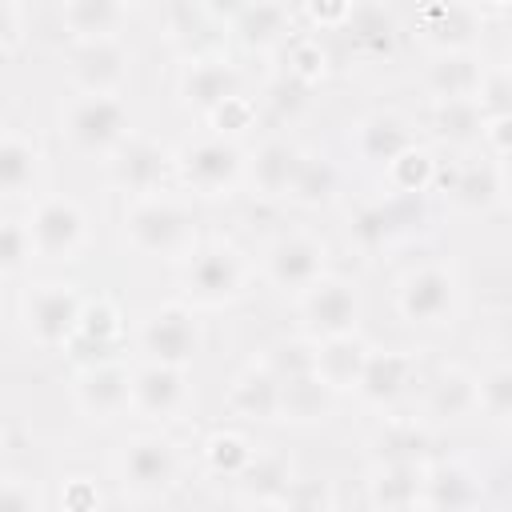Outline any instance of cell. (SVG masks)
<instances>
[{
	"instance_id": "6da1fadb",
	"label": "cell",
	"mask_w": 512,
	"mask_h": 512,
	"mask_svg": "<svg viewBox=\"0 0 512 512\" xmlns=\"http://www.w3.org/2000/svg\"><path fill=\"white\" fill-rule=\"evenodd\" d=\"M120 240L140 256H164V260H188L196 244V216L176 196H144L132 200L120 216Z\"/></svg>"
},
{
	"instance_id": "7a4b0ae2",
	"label": "cell",
	"mask_w": 512,
	"mask_h": 512,
	"mask_svg": "<svg viewBox=\"0 0 512 512\" xmlns=\"http://www.w3.org/2000/svg\"><path fill=\"white\" fill-rule=\"evenodd\" d=\"M248 284L252 264L228 240L200 244L180 268V300L188 308H228L248 292Z\"/></svg>"
},
{
	"instance_id": "3957f363",
	"label": "cell",
	"mask_w": 512,
	"mask_h": 512,
	"mask_svg": "<svg viewBox=\"0 0 512 512\" xmlns=\"http://www.w3.org/2000/svg\"><path fill=\"white\" fill-rule=\"evenodd\" d=\"M84 304L88 300L76 292V284H68V280H40V284H28L20 292L16 316H20L24 336L36 348H68L76 328H80Z\"/></svg>"
},
{
	"instance_id": "277c9868",
	"label": "cell",
	"mask_w": 512,
	"mask_h": 512,
	"mask_svg": "<svg viewBox=\"0 0 512 512\" xmlns=\"http://www.w3.org/2000/svg\"><path fill=\"white\" fill-rule=\"evenodd\" d=\"M60 132L72 152L108 160L132 136V112L120 96H72L60 108Z\"/></svg>"
},
{
	"instance_id": "5b68a950",
	"label": "cell",
	"mask_w": 512,
	"mask_h": 512,
	"mask_svg": "<svg viewBox=\"0 0 512 512\" xmlns=\"http://www.w3.org/2000/svg\"><path fill=\"white\" fill-rule=\"evenodd\" d=\"M248 176V156L228 136H200L176 152V180L196 196H228Z\"/></svg>"
},
{
	"instance_id": "8992f818",
	"label": "cell",
	"mask_w": 512,
	"mask_h": 512,
	"mask_svg": "<svg viewBox=\"0 0 512 512\" xmlns=\"http://www.w3.org/2000/svg\"><path fill=\"white\" fill-rule=\"evenodd\" d=\"M456 308H460V276L452 264L428 260V264L408 268L396 280V312L408 324L444 328V324H452Z\"/></svg>"
},
{
	"instance_id": "52a82bcc",
	"label": "cell",
	"mask_w": 512,
	"mask_h": 512,
	"mask_svg": "<svg viewBox=\"0 0 512 512\" xmlns=\"http://www.w3.org/2000/svg\"><path fill=\"white\" fill-rule=\"evenodd\" d=\"M180 448L160 436V432H140L132 436L120 456H116V476H120V488L136 500H160L176 488L180 480Z\"/></svg>"
},
{
	"instance_id": "ba28073f",
	"label": "cell",
	"mask_w": 512,
	"mask_h": 512,
	"mask_svg": "<svg viewBox=\"0 0 512 512\" xmlns=\"http://www.w3.org/2000/svg\"><path fill=\"white\" fill-rule=\"evenodd\" d=\"M296 316H300V336H308L312 344H324L336 336H352L360 328L364 300L352 280L328 272L324 280H316L308 292L296 296Z\"/></svg>"
},
{
	"instance_id": "9c48e42d",
	"label": "cell",
	"mask_w": 512,
	"mask_h": 512,
	"mask_svg": "<svg viewBox=\"0 0 512 512\" xmlns=\"http://www.w3.org/2000/svg\"><path fill=\"white\" fill-rule=\"evenodd\" d=\"M24 220H28V232H32L36 260L68 264L88 244V216L72 196H40L28 208Z\"/></svg>"
},
{
	"instance_id": "30bf717a",
	"label": "cell",
	"mask_w": 512,
	"mask_h": 512,
	"mask_svg": "<svg viewBox=\"0 0 512 512\" xmlns=\"http://www.w3.org/2000/svg\"><path fill=\"white\" fill-rule=\"evenodd\" d=\"M136 340H140V348L148 352V360L188 368L192 356L200 352V320H196V308H188L184 300L152 304V308L140 316Z\"/></svg>"
},
{
	"instance_id": "8fae6325",
	"label": "cell",
	"mask_w": 512,
	"mask_h": 512,
	"mask_svg": "<svg viewBox=\"0 0 512 512\" xmlns=\"http://www.w3.org/2000/svg\"><path fill=\"white\" fill-rule=\"evenodd\" d=\"M108 184L132 200L156 196L168 180V172H176V152L152 136H128L108 160Z\"/></svg>"
},
{
	"instance_id": "7c38bea8",
	"label": "cell",
	"mask_w": 512,
	"mask_h": 512,
	"mask_svg": "<svg viewBox=\"0 0 512 512\" xmlns=\"http://www.w3.org/2000/svg\"><path fill=\"white\" fill-rule=\"evenodd\" d=\"M264 280L280 292H308L328 276V244L312 232H284L264 252Z\"/></svg>"
},
{
	"instance_id": "4fadbf2b",
	"label": "cell",
	"mask_w": 512,
	"mask_h": 512,
	"mask_svg": "<svg viewBox=\"0 0 512 512\" xmlns=\"http://www.w3.org/2000/svg\"><path fill=\"white\" fill-rule=\"evenodd\" d=\"M236 16V4L216 8V4H168L164 8V36L168 44L188 60L200 56H220L224 40L232 36L228 24Z\"/></svg>"
},
{
	"instance_id": "5bb4252c",
	"label": "cell",
	"mask_w": 512,
	"mask_h": 512,
	"mask_svg": "<svg viewBox=\"0 0 512 512\" xmlns=\"http://www.w3.org/2000/svg\"><path fill=\"white\" fill-rule=\"evenodd\" d=\"M128 72H132V52L124 48L120 36L72 44L68 52V84L76 88V96H120Z\"/></svg>"
},
{
	"instance_id": "9a60e30c",
	"label": "cell",
	"mask_w": 512,
	"mask_h": 512,
	"mask_svg": "<svg viewBox=\"0 0 512 512\" xmlns=\"http://www.w3.org/2000/svg\"><path fill=\"white\" fill-rule=\"evenodd\" d=\"M132 372L124 360H100L88 368H76L72 376V400L92 424H112L132 408Z\"/></svg>"
},
{
	"instance_id": "2e32d148",
	"label": "cell",
	"mask_w": 512,
	"mask_h": 512,
	"mask_svg": "<svg viewBox=\"0 0 512 512\" xmlns=\"http://www.w3.org/2000/svg\"><path fill=\"white\" fill-rule=\"evenodd\" d=\"M232 96H240V68L220 52V56H200L188 60L176 76V100L180 108H188L192 116H212L216 108H224Z\"/></svg>"
},
{
	"instance_id": "e0dca14e",
	"label": "cell",
	"mask_w": 512,
	"mask_h": 512,
	"mask_svg": "<svg viewBox=\"0 0 512 512\" xmlns=\"http://www.w3.org/2000/svg\"><path fill=\"white\" fill-rule=\"evenodd\" d=\"M188 396V368L144 360L132 372V412H140L144 420H176L188 408Z\"/></svg>"
},
{
	"instance_id": "ac0fdd59",
	"label": "cell",
	"mask_w": 512,
	"mask_h": 512,
	"mask_svg": "<svg viewBox=\"0 0 512 512\" xmlns=\"http://www.w3.org/2000/svg\"><path fill=\"white\" fill-rule=\"evenodd\" d=\"M412 380H416V356L412 352H404V348L376 352L372 348V356H368V364H364L360 384H356L352 396L364 408H372V412H388V408H396L408 396Z\"/></svg>"
},
{
	"instance_id": "d6986e66",
	"label": "cell",
	"mask_w": 512,
	"mask_h": 512,
	"mask_svg": "<svg viewBox=\"0 0 512 512\" xmlns=\"http://www.w3.org/2000/svg\"><path fill=\"white\" fill-rule=\"evenodd\" d=\"M484 32V12L476 4H424L416 12V36L440 52H472Z\"/></svg>"
},
{
	"instance_id": "ffe728a7",
	"label": "cell",
	"mask_w": 512,
	"mask_h": 512,
	"mask_svg": "<svg viewBox=\"0 0 512 512\" xmlns=\"http://www.w3.org/2000/svg\"><path fill=\"white\" fill-rule=\"evenodd\" d=\"M124 340V316L120 308L108 300V296H96L84 304V316H80V328L72 336V344L64 348L76 368H88V364H100V360H116L112 352L120 348Z\"/></svg>"
},
{
	"instance_id": "44dd1931",
	"label": "cell",
	"mask_w": 512,
	"mask_h": 512,
	"mask_svg": "<svg viewBox=\"0 0 512 512\" xmlns=\"http://www.w3.org/2000/svg\"><path fill=\"white\" fill-rule=\"evenodd\" d=\"M484 76H488V64L476 48L472 52H440L424 68V92L432 96V104L476 100L484 88Z\"/></svg>"
},
{
	"instance_id": "7402d4cb",
	"label": "cell",
	"mask_w": 512,
	"mask_h": 512,
	"mask_svg": "<svg viewBox=\"0 0 512 512\" xmlns=\"http://www.w3.org/2000/svg\"><path fill=\"white\" fill-rule=\"evenodd\" d=\"M296 16L288 4H236V16L228 24V32L248 48V52H272L292 44L296 36Z\"/></svg>"
},
{
	"instance_id": "603a6c76",
	"label": "cell",
	"mask_w": 512,
	"mask_h": 512,
	"mask_svg": "<svg viewBox=\"0 0 512 512\" xmlns=\"http://www.w3.org/2000/svg\"><path fill=\"white\" fill-rule=\"evenodd\" d=\"M352 144H356L360 160H368V164H376V168H388V164H396L408 148H416L412 124H408L400 112H392V108L368 112V116L356 124Z\"/></svg>"
},
{
	"instance_id": "cb8c5ba5",
	"label": "cell",
	"mask_w": 512,
	"mask_h": 512,
	"mask_svg": "<svg viewBox=\"0 0 512 512\" xmlns=\"http://www.w3.org/2000/svg\"><path fill=\"white\" fill-rule=\"evenodd\" d=\"M480 412V376L448 364L428 380L424 392V416L440 424H460Z\"/></svg>"
},
{
	"instance_id": "d4e9b609",
	"label": "cell",
	"mask_w": 512,
	"mask_h": 512,
	"mask_svg": "<svg viewBox=\"0 0 512 512\" xmlns=\"http://www.w3.org/2000/svg\"><path fill=\"white\" fill-rule=\"evenodd\" d=\"M304 152L284 140V136H268L264 144H256V152L248 156V184L256 196L264 200H276V196H288L292 192V180H296V168H300Z\"/></svg>"
},
{
	"instance_id": "484cf974",
	"label": "cell",
	"mask_w": 512,
	"mask_h": 512,
	"mask_svg": "<svg viewBox=\"0 0 512 512\" xmlns=\"http://www.w3.org/2000/svg\"><path fill=\"white\" fill-rule=\"evenodd\" d=\"M128 16H132V8L116 4V0H64L56 8V20H60V28L72 44L116 40L120 28L128 24Z\"/></svg>"
},
{
	"instance_id": "4316f807",
	"label": "cell",
	"mask_w": 512,
	"mask_h": 512,
	"mask_svg": "<svg viewBox=\"0 0 512 512\" xmlns=\"http://www.w3.org/2000/svg\"><path fill=\"white\" fill-rule=\"evenodd\" d=\"M224 404H228V412L240 416V420L272 424V420H280V380H276L260 360H252L244 372L232 376Z\"/></svg>"
},
{
	"instance_id": "83f0119b",
	"label": "cell",
	"mask_w": 512,
	"mask_h": 512,
	"mask_svg": "<svg viewBox=\"0 0 512 512\" xmlns=\"http://www.w3.org/2000/svg\"><path fill=\"white\" fill-rule=\"evenodd\" d=\"M428 512H476L480 504V484L476 472L460 460L448 464H428L424 468V500Z\"/></svg>"
},
{
	"instance_id": "f1b7e54d",
	"label": "cell",
	"mask_w": 512,
	"mask_h": 512,
	"mask_svg": "<svg viewBox=\"0 0 512 512\" xmlns=\"http://www.w3.org/2000/svg\"><path fill=\"white\" fill-rule=\"evenodd\" d=\"M40 172H44V148L20 128H4V140H0V188H4V196L20 200V196L36 192Z\"/></svg>"
},
{
	"instance_id": "f546056e",
	"label": "cell",
	"mask_w": 512,
	"mask_h": 512,
	"mask_svg": "<svg viewBox=\"0 0 512 512\" xmlns=\"http://www.w3.org/2000/svg\"><path fill=\"white\" fill-rule=\"evenodd\" d=\"M432 432L424 420H384L368 436L372 464H428Z\"/></svg>"
},
{
	"instance_id": "4dcf8cb0",
	"label": "cell",
	"mask_w": 512,
	"mask_h": 512,
	"mask_svg": "<svg viewBox=\"0 0 512 512\" xmlns=\"http://www.w3.org/2000/svg\"><path fill=\"white\" fill-rule=\"evenodd\" d=\"M448 196L456 208L464 212H488L500 204L504 196V168L492 160V156H480V160H464L452 180H448Z\"/></svg>"
},
{
	"instance_id": "1f68e13d",
	"label": "cell",
	"mask_w": 512,
	"mask_h": 512,
	"mask_svg": "<svg viewBox=\"0 0 512 512\" xmlns=\"http://www.w3.org/2000/svg\"><path fill=\"white\" fill-rule=\"evenodd\" d=\"M368 356H372V348L364 344L360 332L324 340V344H316V376H320L336 396H340V392H356Z\"/></svg>"
},
{
	"instance_id": "d6a6232c",
	"label": "cell",
	"mask_w": 512,
	"mask_h": 512,
	"mask_svg": "<svg viewBox=\"0 0 512 512\" xmlns=\"http://www.w3.org/2000/svg\"><path fill=\"white\" fill-rule=\"evenodd\" d=\"M424 468L428 464H372L368 472V504L376 512H400L424 500Z\"/></svg>"
},
{
	"instance_id": "836d02e7",
	"label": "cell",
	"mask_w": 512,
	"mask_h": 512,
	"mask_svg": "<svg viewBox=\"0 0 512 512\" xmlns=\"http://www.w3.org/2000/svg\"><path fill=\"white\" fill-rule=\"evenodd\" d=\"M296 484L300 480H296L292 460L284 452H276V448H260L252 456V464L244 468V476L236 480L244 500H288Z\"/></svg>"
},
{
	"instance_id": "e575fe53",
	"label": "cell",
	"mask_w": 512,
	"mask_h": 512,
	"mask_svg": "<svg viewBox=\"0 0 512 512\" xmlns=\"http://www.w3.org/2000/svg\"><path fill=\"white\" fill-rule=\"evenodd\" d=\"M400 232H404V216H400L396 204H384V200L360 204V208L348 216V240H352L364 256L384 252Z\"/></svg>"
},
{
	"instance_id": "d590c367",
	"label": "cell",
	"mask_w": 512,
	"mask_h": 512,
	"mask_svg": "<svg viewBox=\"0 0 512 512\" xmlns=\"http://www.w3.org/2000/svg\"><path fill=\"white\" fill-rule=\"evenodd\" d=\"M332 404H336V392L316 372L280 384V420L288 424H320L332 416Z\"/></svg>"
},
{
	"instance_id": "8d00e7d4",
	"label": "cell",
	"mask_w": 512,
	"mask_h": 512,
	"mask_svg": "<svg viewBox=\"0 0 512 512\" xmlns=\"http://www.w3.org/2000/svg\"><path fill=\"white\" fill-rule=\"evenodd\" d=\"M344 32L364 56H388L396 48V16L380 4H352Z\"/></svg>"
},
{
	"instance_id": "74e56055",
	"label": "cell",
	"mask_w": 512,
	"mask_h": 512,
	"mask_svg": "<svg viewBox=\"0 0 512 512\" xmlns=\"http://www.w3.org/2000/svg\"><path fill=\"white\" fill-rule=\"evenodd\" d=\"M484 124H488V116L480 112L476 100H452V104H436L432 108V128L452 148H476V144H484Z\"/></svg>"
},
{
	"instance_id": "f35d334b",
	"label": "cell",
	"mask_w": 512,
	"mask_h": 512,
	"mask_svg": "<svg viewBox=\"0 0 512 512\" xmlns=\"http://www.w3.org/2000/svg\"><path fill=\"white\" fill-rule=\"evenodd\" d=\"M336 192H340V172H336V164H332L328 156H320V152H304L288 200H296L300 208H324V204H332Z\"/></svg>"
},
{
	"instance_id": "ab89813d",
	"label": "cell",
	"mask_w": 512,
	"mask_h": 512,
	"mask_svg": "<svg viewBox=\"0 0 512 512\" xmlns=\"http://www.w3.org/2000/svg\"><path fill=\"white\" fill-rule=\"evenodd\" d=\"M256 452H260V448H256L244 432H236V428H216V432H208L204 444H200L204 464H208L216 476H224V480H240Z\"/></svg>"
},
{
	"instance_id": "60d3db41",
	"label": "cell",
	"mask_w": 512,
	"mask_h": 512,
	"mask_svg": "<svg viewBox=\"0 0 512 512\" xmlns=\"http://www.w3.org/2000/svg\"><path fill=\"white\" fill-rule=\"evenodd\" d=\"M384 176H388V184L396 188V196L416 200V196H424L428 188L440 184V164L432 160V152H424V148H408L396 164L384 168Z\"/></svg>"
},
{
	"instance_id": "b9f144b4",
	"label": "cell",
	"mask_w": 512,
	"mask_h": 512,
	"mask_svg": "<svg viewBox=\"0 0 512 512\" xmlns=\"http://www.w3.org/2000/svg\"><path fill=\"white\" fill-rule=\"evenodd\" d=\"M260 364L284 384L296 376H312L316 372V344L308 336H280L260 352Z\"/></svg>"
},
{
	"instance_id": "7bdbcfd3",
	"label": "cell",
	"mask_w": 512,
	"mask_h": 512,
	"mask_svg": "<svg viewBox=\"0 0 512 512\" xmlns=\"http://www.w3.org/2000/svg\"><path fill=\"white\" fill-rule=\"evenodd\" d=\"M32 260H36V248H32L28 220L24 216H8L4 220V236H0V272H4V280L20 276Z\"/></svg>"
},
{
	"instance_id": "ee69618b",
	"label": "cell",
	"mask_w": 512,
	"mask_h": 512,
	"mask_svg": "<svg viewBox=\"0 0 512 512\" xmlns=\"http://www.w3.org/2000/svg\"><path fill=\"white\" fill-rule=\"evenodd\" d=\"M480 412L496 424H512V364H496L480 376Z\"/></svg>"
},
{
	"instance_id": "f6af8a7d",
	"label": "cell",
	"mask_w": 512,
	"mask_h": 512,
	"mask_svg": "<svg viewBox=\"0 0 512 512\" xmlns=\"http://www.w3.org/2000/svg\"><path fill=\"white\" fill-rule=\"evenodd\" d=\"M284 72L288 76H296L300 84H316V80H324V72H328V52H324V44L316 40V36H296L292 44H288V64H284Z\"/></svg>"
},
{
	"instance_id": "bcb514c9",
	"label": "cell",
	"mask_w": 512,
	"mask_h": 512,
	"mask_svg": "<svg viewBox=\"0 0 512 512\" xmlns=\"http://www.w3.org/2000/svg\"><path fill=\"white\" fill-rule=\"evenodd\" d=\"M476 104H480V112H484L488 120H504V116L512 120V72H508L504 64H500V68H488Z\"/></svg>"
},
{
	"instance_id": "7dc6e473",
	"label": "cell",
	"mask_w": 512,
	"mask_h": 512,
	"mask_svg": "<svg viewBox=\"0 0 512 512\" xmlns=\"http://www.w3.org/2000/svg\"><path fill=\"white\" fill-rule=\"evenodd\" d=\"M308 84H300L296 76H288V72H280V76H272L268 80V88H264V104L280 116V120H288V116H296L304 104H308Z\"/></svg>"
},
{
	"instance_id": "c3c4849f",
	"label": "cell",
	"mask_w": 512,
	"mask_h": 512,
	"mask_svg": "<svg viewBox=\"0 0 512 512\" xmlns=\"http://www.w3.org/2000/svg\"><path fill=\"white\" fill-rule=\"evenodd\" d=\"M40 508H44V500H40L36 480L8 468L4 484H0V512H40Z\"/></svg>"
},
{
	"instance_id": "681fc988",
	"label": "cell",
	"mask_w": 512,
	"mask_h": 512,
	"mask_svg": "<svg viewBox=\"0 0 512 512\" xmlns=\"http://www.w3.org/2000/svg\"><path fill=\"white\" fill-rule=\"evenodd\" d=\"M208 124H212V132H216V136L236 140L244 128H252V124H256V104L240 92V96H232L224 108H216V112L208 116Z\"/></svg>"
},
{
	"instance_id": "f907efd6",
	"label": "cell",
	"mask_w": 512,
	"mask_h": 512,
	"mask_svg": "<svg viewBox=\"0 0 512 512\" xmlns=\"http://www.w3.org/2000/svg\"><path fill=\"white\" fill-rule=\"evenodd\" d=\"M28 32V8L16 0H0V56H16Z\"/></svg>"
},
{
	"instance_id": "816d5d0a",
	"label": "cell",
	"mask_w": 512,
	"mask_h": 512,
	"mask_svg": "<svg viewBox=\"0 0 512 512\" xmlns=\"http://www.w3.org/2000/svg\"><path fill=\"white\" fill-rule=\"evenodd\" d=\"M100 488H96V480H88V476H68L64 480V492H60V508L64 512H100Z\"/></svg>"
},
{
	"instance_id": "f5cc1de1",
	"label": "cell",
	"mask_w": 512,
	"mask_h": 512,
	"mask_svg": "<svg viewBox=\"0 0 512 512\" xmlns=\"http://www.w3.org/2000/svg\"><path fill=\"white\" fill-rule=\"evenodd\" d=\"M484 148L496 164H512V120H488L484 124Z\"/></svg>"
},
{
	"instance_id": "db71d44e",
	"label": "cell",
	"mask_w": 512,
	"mask_h": 512,
	"mask_svg": "<svg viewBox=\"0 0 512 512\" xmlns=\"http://www.w3.org/2000/svg\"><path fill=\"white\" fill-rule=\"evenodd\" d=\"M300 16L312 20L316 28H340V32H344V24H348V16H352V4H304Z\"/></svg>"
},
{
	"instance_id": "11a10c76",
	"label": "cell",
	"mask_w": 512,
	"mask_h": 512,
	"mask_svg": "<svg viewBox=\"0 0 512 512\" xmlns=\"http://www.w3.org/2000/svg\"><path fill=\"white\" fill-rule=\"evenodd\" d=\"M240 512H292L288 500H244Z\"/></svg>"
},
{
	"instance_id": "9f6ffc18",
	"label": "cell",
	"mask_w": 512,
	"mask_h": 512,
	"mask_svg": "<svg viewBox=\"0 0 512 512\" xmlns=\"http://www.w3.org/2000/svg\"><path fill=\"white\" fill-rule=\"evenodd\" d=\"M500 168H504V192L512 196V164H500Z\"/></svg>"
},
{
	"instance_id": "6f0895ef",
	"label": "cell",
	"mask_w": 512,
	"mask_h": 512,
	"mask_svg": "<svg viewBox=\"0 0 512 512\" xmlns=\"http://www.w3.org/2000/svg\"><path fill=\"white\" fill-rule=\"evenodd\" d=\"M476 512H512V504H496V508H476Z\"/></svg>"
},
{
	"instance_id": "680465c9",
	"label": "cell",
	"mask_w": 512,
	"mask_h": 512,
	"mask_svg": "<svg viewBox=\"0 0 512 512\" xmlns=\"http://www.w3.org/2000/svg\"><path fill=\"white\" fill-rule=\"evenodd\" d=\"M504 68L512 72V44H508V52H504Z\"/></svg>"
},
{
	"instance_id": "91938a15",
	"label": "cell",
	"mask_w": 512,
	"mask_h": 512,
	"mask_svg": "<svg viewBox=\"0 0 512 512\" xmlns=\"http://www.w3.org/2000/svg\"><path fill=\"white\" fill-rule=\"evenodd\" d=\"M400 512H428L424 504H412V508H400Z\"/></svg>"
}]
</instances>
